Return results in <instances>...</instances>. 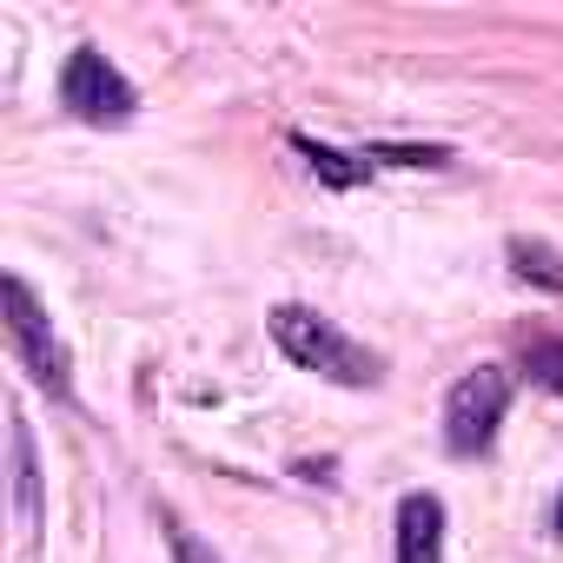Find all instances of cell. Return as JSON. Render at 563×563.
<instances>
[{
    "instance_id": "6",
    "label": "cell",
    "mask_w": 563,
    "mask_h": 563,
    "mask_svg": "<svg viewBox=\"0 0 563 563\" xmlns=\"http://www.w3.org/2000/svg\"><path fill=\"white\" fill-rule=\"evenodd\" d=\"M292 146H299V153H306V166H312L325 186H339V192H352V186H365V179H372V153H339V146L306 140V133H292Z\"/></svg>"
},
{
    "instance_id": "10",
    "label": "cell",
    "mask_w": 563,
    "mask_h": 563,
    "mask_svg": "<svg viewBox=\"0 0 563 563\" xmlns=\"http://www.w3.org/2000/svg\"><path fill=\"white\" fill-rule=\"evenodd\" d=\"M173 563H219L199 537H186V530H173Z\"/></svg>"
},
{
    "instance_id": "9",
    "label": "cell",
    "mask_w": 563,
    "mask_h": 563,
    "mask_svg": "<svg viewBox=\"0 0 563 563\" xmlns=\"http://www.w3.org/2000/svg\"><path fill=\"white\" fill-rule=\"evenodd\" d=\"M523 372H530V385L563 398V339H530L523 345Z\"/></svg>"
},
{
    "instance_id": "1",
    "label": "cell",
    "mask_w": 563,
    "mask_h": 563,
    "mask_svg": "<svg viewBox=\"0 0 563 563\" xmlns=\"http://www.w3.org/2000/svg\"><path fill=\"white\" fill-rule=\"evenodd\" d=\"M272 339H278V352H286L299 372H312V378H325V385L372 391V385L385 378L378 352H365L358 339H345V332H339L325 312H312V306H278V312H272Z\"/></svg>"
},
{
    "instance_id": "7",
    "label": "cell",
    "mask_w": 563,
    "mask_h": 563,
    "mask_svg": "<svg viewBox=\"0 0 563 563\" xmlns=\"http://www.w3.org/2000/svg\"><path fill=\"white\" fill-rule=\"evenodd\" d=\"M504 258H510V272H517V278H530V286L563 292V252H556V245H543V239H510V245H504Z\"/></svg>"
},
{
    "instance_id": "5",
    "label": "cell",
    "mask_w": 563,
    "mask_h": 563,
    "mask_svg": "<svg viewBox=\"0 0 563 563\" xmlns=\"http://www.w3.org/2000/svg\"><path fill=\"white\" fill-rule=\"evenodd\" d=\"M398 563H444V504L431 490L398 504Z\"/></svg>"
},
{
    "instance_id": "2",
    "label": "cell",
    "mask_w": 563,
    "mask_h": 563,
    "mask_svg": "<svg viewBox=\"0 0 563 563\" xmlns=\"http://www.w3.org/2000/svg\"><path fill=\"white\" fill-rule=\"evenodd\" d=\"M60 107L87 126H126L133 107H140V87L100 47H74L67 67H60Z\"/></svg>"
},
{
    "instance_id": "8",
    "label": "cell",
    "mask_w": 563,
    "mask_h": 563,
    "mask_svg": "<svg viewBox=\"0 0 563 563\" xmlns=\"http://www.w3.org/2000/svg\"><path fill=\"white\" fill-rule=\"evenodd\" d=\"M14 504H21V530L41 523V464H34V431L14 424Z\"/></svg>"
},
{
    "instance_id": "4",
    "label": "cell",
    "mask_w": 563,
    "mask_h": 563,
    "mask_svg": "<svg viewBox=\"0 0 563 563\" xmlns=\"http://www.w3.org/2000/svg\"><path fill=\"white\" fill-rule=\"evenodd\" d=\"M8 339H14V352H21V365L34 372L41 391L74 398V358H67V345H60L54 319L41 312V299H34L27 278H8Z\"/></svg>"
},
{
    "instance_id": "3",
    "label": "cell",
    "mask_w": 563,
    "mask_h": 563,
    "mask_svg": "<svg viewBox=\"0 0 563 563\" xmlns=\"http://www.w3.org/2000/svg\"><path fill=\"white\" fill-rule=\"evenodd\" d=\"M504 411H510V372H504V365H477V372H464V378L451 385V398H444V444H451L457 457L490 451Z\"/></svg>"
}]
</instances>
